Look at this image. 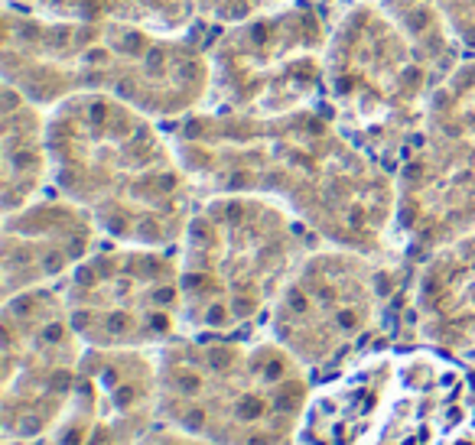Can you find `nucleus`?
<instances>
[{"label": "nucleus", "instance_id": "f257e3e1", "mask_svg": "<svg viewBox=\"0 0 475 445\" xmlns=\"http://www.w3.org/2000/svg\"><path fill=\"white\" fill-rule=\"evenodd\" d=\"M290 445H475V387L443 351H365L313 384Z\"/></svg>", "mask_w": 475, "mask_h": 445}]
</instances>
